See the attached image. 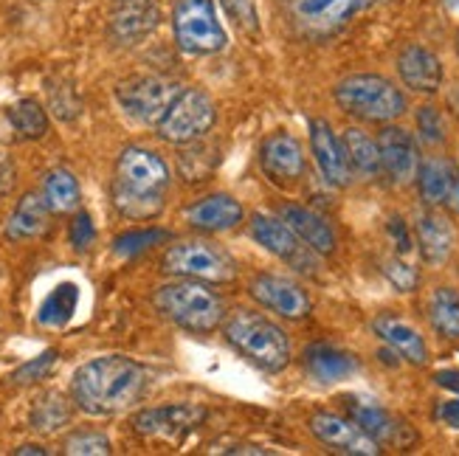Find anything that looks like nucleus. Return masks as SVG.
<instances>
[{"label": "nucleus", "instance_id": "38", "mask_svg": "<svg viewBox=\"0 0 459 456\" xmlns=\"http://www.w3.org/2000/svg\"><path fill=\"white\" fill-rule=\"evenodd\" d=\"M417 127H420L426 144H440L446 138V125L440 113H437V108H420V113H417Z\"/></svg>", "mask_w": 459, "mask_h": 456}, {"label": "nucleus", "instance_id": "33", "mask_svg": "<svg viewBox=\"0 0 459 456\" xmlns=\"http://www.w3.org/2000/svg\"><path fill=\"white\" fill-rule=\"evenodd\" d=\"M9 122L20 138H43L48 130V116L34 99H23L9 110Z\"/></svg>", "mask_w": 459, "mask_h": 456}, {"label": "nucleus", "instance_id": "30", "mask_svg": "<svg viewBox=\"0 0 459 456\" xmlns=\"http://www.w3.org/2000/svg\"><path fill=\"white\" fill-rule=\"evenodd\" d=\"M431 327L448 341L459 339V293L454 288H437L429 305Z\"/></svg>", "mask_w": 459, "mask_h": 456}, {"label": "nucleus", "instance_id": "28", "mask_svg": "<svg viewBox=\"0 0 459 456\" xmlns=\"http://www.w3.org/2000/svg\"><path fill=\"white\" fill-rule=\"evenodd\" d=\"M76 305H79V288L74 282H63L56 285L48 296L46 302L39 305L37 310V322L43 327H51V330H59L71 322V315L76 313Z\"/></svg>", "mask_w": 459, "mask_h": 456}, {"label": "nucleus", "instance_id": "25", "mask_svg": "<svg viewBox=\"0 0 459 456\" xmlns=\"http://www.w3.org/2000/svg\"><path fill=\"white\" fill-rule=\"evenodd\" d=\"M305 369L318 383H338L350 378L358 369V364L344 349H335L330 344H313L305 349Z\"/></svg>", "mask_w": 459, "mask_h": 456}, {"label": "nucleus", "instance_id": "45", "mask_svg": "<svg viewBox=\"0 0 459 456\" xmlns=\"http://www.w3.org/2000/svg\"><path fill=\"white\" fill-rule=\"evenodd\" d=\"M226 453H256V456H259V453H265V451H263V448H251V445H234V448H229Z\"/></svg>", "mask_w": 459, "mask_h": 456}, {"label": "nucleus", "instance_id": "9", "mask_svg": "<svg viewBox=\"0 0 459 456\" xmlns=\"http://www.w3.org/2000/svg\"><path fill=\"white\" fill-rule=\"evenodd\" d=\"M214 118H217V110H214L212 96L197 88H189V90H181V96L172 102L167 116L158 122V135L172 144H189L212 130Z\"/></svg>", "mask_w": 459, "mask_h": 456}, {"label": "nucleus", "instance_id": "6", "mask_svg": "<svg viewBox=\"0 0 459 456\" xmlns=\"http://www.w3.org/2000/svg\"><path fill=\"white\" fill-rule=\"evenodd\" d=\"M172 26L178 46L186 54H214L226 48V31L212 0H178Z\"/></svg>", "mask_w": 459, "mask_h": 456}, {"label": "nucleus", "instance_id": "44", "mask_svg": "<svg viewBox=\"0 0 459 456\" xmlns=\"http://www.w3.org/2000/svg\"><path fill=\"white\" fill-rule=\"evenodd\" d=\"M434 381H437V386H443V389L459 394V369H443V372H437Z\"/></svg>", "mask_w": 459, "mask_h": 456}, {"label": "nucleus", "instance_id": "41", "mask_svg": "<svg viewBox=\"0 0 459 456\" xmlns=\"http://www.w3.org/2000/svg\"><path fill=\"white\" fill-rule=\"evenodd\" d=\"M93 237H96V228L91 223V217L85 211H79L74 217V223H71V243L76 248H88L93 243Z\"/></svg>", "mask_w": 459, "mask_h": 456}, {"label": "nucleus", "instance_id": "29", "mask_svg": "<svg viewBox=\"0 0 459 456\" xmlns=\"http://www.w3.org/2000/svg\"><path fill=\"white\" fill-rule=\"evenodd\" d=\"M344 150H347V158H350V167L364 175V177H375L381 169V150H377V142L369 138L364 130H347L344 133Z\"/></svg>", "mask_w": 459, "mask_h": 456}, {"label": "nucleus", "instance_id": "37", "mask_svg": "<svg viewBox=\"0 0 459 456\" xmlns=\"http://www.w3.org/2000/svg\"><path fill=\"white\" fill-rule=\"evenodd\" d=\"M54 364H56V352L54 349H48V352H43L39 358H34V361H29V364H23L20 369H14V374H12V381L14 383H34V381H43L46 374L54 369Z\"/></svg>", "mask_w": 459, "mask_h": 456}, {"label": "nucleus", "instance_id": "31", "mask_svg": "<svg viewBox=\"0 0 459 456\" xmlns=\"http://www.w3.org/2000/svg\"><path fill=\"white\" fill-rule=\"evenodd\" d=\"M71 423V406L63 394L48 391L43 394L34 409H31V428L34 431H43V434H54L56 428H63Z\"/></svg>", "mask_w": 459, "mask_h": 456}, {"label": "nucleus", "instance_id": "8", "mask_svg": "<svg viewBox=\"0 0 459 456\" xmlns=\"http://www.w3.org/2000/svg\"><path fill=\"white\" fill-rule=\"evenodd\" d=\"M164 271L172 276H186V280H204V282H231L237 265L231 256L217 248L212 243H201V240H192V243H178L164 254Z\"/></svg>", "mask_w": 459, "mask_h": 456}, {"label": "nucleus", "instance_id": "15", "mask_svg": "<svg viewBox=\"0 0 459 456\" xmlns=\"http://www.w3.org/2000/svg\"><path fill=\"white\" fill-rule=\"evenodd\" d=\"M248 293L263 307L285 315V319H293V322L305 319V315L310 313L307 293L296 282L285 280V276H256V280L248 285Z\"/></svg>", "mask_w": 459, "mask_h": 456}, {"label": "nucleus", "instance_id": "10", "mask_svg": "<svg viewBox=\"0 0 459 456\" xmlns=\"http://www.w3.org/2000/svg\"><path fill=\"white\" fill-rule=\"evenodd\" d=\"M293 26L307 37H327L350 20L384 0H282Z\"/></svg>", "mask_w": 459, "mask_h": 456}, {"label": "nucleus", "instance_id": "40", "mask_svg": "<svg viewBox=\"0 0 459 456\" xmlns=\"http://www.w3.org/2000/svg\"><path fill=\"white\" fill-rule=\"evenodd\" d=\"M51 108L59 118H74L79 116V99L74 93L71 85H63V88H51Z\"/></svg>", "mask_w": 459, "mask_h": 456}, {"label": "nucleus", "instance_id": "1", "mask_svg": "<svg viewBox=\"0 0 459 456\" xmlns=\"http://www.w3.org/2000/svg\"><path fill=\"white\" fill-rule=\"evenodd\" d=\"M147 369L122 355H108V358L88 361L74 374V403L93 414V417H108L135 406L147 391Z\"/></svg>", "mask_w": 459, "mask_h": 456}, {"label": "nucleus", "instance_id": "27", "mask_svg": "<svg viewBox=\"0 0 459 456\" xmlns=\"http://www.w3.org/2000/svg\"><path fill=\"white\" fill-rule=\"evenodd\" d=\"M48 203L46 197L39 194H23V201L17 203L14 214L9 217L6 226V237L9 240H29V237H37L48 228Z\"/></svg>", "mask_w": 459, "mask_h": 456}, {"label": "nucleus", "instance_id": "22", "mask_svg": "<svg viewBox=\"0 0 459 456\" xmlns=\"http://www.w3.org/2000/svg\"><path fill=\"white\" fill-rule=\"evenodd\" d=\"M243 220V206L231 194H209L186 209V223L201 231H229Z\"/></svg>", "mask_w": 459, "mask_h": 456}, {"label": "nucleus", "instance_id": "24", "mask_svg": "<svg viewBox=\"0 0 459 456\" xmlns=\"http://www.w3.org/2000/svg\"><path fill=\"white\" fill-rule=\"evenodd\" d=\"M372 330H375L377 339L386 341L397 355H403L406 361H411V364H426L429 361V349H426L423 335L417 332L411 324L394 319V315H377Z\"/></svg>", "mask_w": 459, "mask_h": 456}, {"label": "nucleus", "instance_id": "16", "mask_svg": "<svg viewBox=\"0 0 459 456\" xmlns=\"http://www.w3.org/2000/svg\"><path fill=\"white\" fill-rule=\"evenodd\" d=\"M377 150H381V169L394 184H409L417 177L420 158H417L414 138L403 127H384L377 135Z\"/></svg>", "mask_w": 459, "mask_h": 456}, {"label": "nucleus", "instance_id": "14", "mask_svg": "<svg viewBox=\"0 0 459 456\" xmlns=\"http://www.w3.org/2000/svg\"><path fill=\"white\" fill-rule=\"evenodd\" d=\"M310 147H313L318 172H322L325 181L335 189H344L352 177V167H350L344 142H338V135L333 133V127L325 118H313L310 122Z\"/></svg>", "mask_w": 459, "mask_h": 456}, {"label": "nucleus", "instance_id": "32", "mask_svg": "<svg viewBox=\"0 0 459 456\" xmlns=\"http://www.w3.org/2000/svg\"><path fill=\"white\" fill-rule=\"evenodd\" d=\"M43 197L51 211H74L79 206V184L68 169H51L46 175Z\"/></svg>", "mask_w": 459, "mask_h": 456}, {"label": "nucleus", "instance_id": "18", "mask_svg": "<svg viewBox=\"0 0 459 456\" xmlns=\"http://www.w3.org/2000/svg\"><path fill=\"white\" fill-rule=\"evenodd\" d=\"M417 186L429 206H446L448 211H459V169L448 158H429L417 169Z\"/></svg>", "mask_w": 459, "mask_h": 456}, {"label": "nucleus", "instance_id": "13", "mask_svg": "<svg viewBox=\"0 0 459 456\" xmlns=\"http://www.w3.org/2000/svg\"><path fill=\"white\" fill-rule=\"evenodd\" d=\"M310 431L316 434L318 443H325L327 448H333L338 453H352V456H375V453H381L377 443L355 420L338 417V414H330V411L313 414V417H310Z\"/></svg>", "mask_w": 459, "mask_h": 456}, {"label": "nucleus", "instance_id": "23", "mask_svg": "<svg viewBox=\"0 0 459 456\" xmlns=\"http://www.w3.org/2000/svg\"><path fill=\"white\" fill-rule=\"evenodd\" d=\"M282 220L293 228V234L313 254H333L335 251V234L322 214H316L305 206H282Z\"/></svg>", "mask_w": 459, "mask_h": 456}, {"label": "nucleus", "instance_id": "35", "mask_svg": "<svg viewBox=\"0 0 459 456\" xmlns=\"http://www.w3.org/2000/svg\"><path fill=\"white\" fill-rule=\"evenodd\" d=\"M164 240H167V231H158V228H150V231H127L125 237H118V240H116V254L133 256V254H142V251L152 248L155 243H164Z\"/></svg>", "mask_w": 459, "mask_h": 456}, {"label": "nucleus", "instance_id": "36", "mask_svg": "<svg viewBox=\"0 0 459 456\" xmlns=\"http://www.w3.org/2000/svg\"><path fill=\"white\" fill-rule=\"evenodd\" d=\"M223 12L234 20V26L246 34H256L259 31V20H256V9L251 0H221Z\"/></svg>", "mask_w": 459, "mask_h": 456}, {"label": "nucleus", "instance_id": "5", "mask_svg": "<svg viewBox=\"0 0 459 456\" xmlns=\"http://www.w3.org/2000/svg\"><path fill=\"white\" fill-rule=\"evenodd\" d=\"M335 102L344 113L364 118V122H392L406 110V96L401 88L375 73H355L338 82Z\"/></svg>", "mask_w": 459, "mask_h": 456}, {"label": "nucleus", "instance_id": "17", "mask_svg": "<svg viewBox=\"0 0 459 456\" xmlns=\"http://www.w3.org/2000/svg\"><path fill=\"white\" fill-rule=\"evenodd\" d=\"M259 164L265 175L276 184H293L305 172V155L302 147L288 133H271L263 147H259Z\"/></svg>", "mask_w": 459, "mask_h": 456}, {"label": "nucleus", "instance_id": "47", "mask_svg": "<svg viewBox=\"0 0 459 456\" xmlns=\"http://www.w3.org/2000/svg\"><path fill=\"white\" fill-rule=\"evenodd\" d=\"M446 6H448L451 12H456V14H459V0H446Z\"/></svg>", "mask_w": 459, "mask_h": 456}, {"label": "nucleus", "instance_id": "21", "mask_svg": "<svg viewBox=\"0 0 459 456\" xmlns=\"http://www.w3.org/2000/svg\"><path fill=\"white\" fill-rule=\"evenodd\" d=\"M397 71H401L403 85L417 93H434L443 85V65L434 51L423 46H409L397 56Z\"/></svg>", "mask_w": 459, "mask_h": 456}, {"label": "nucleus", "instance_id": "2", "mask_svg": "<svg viewBox=\"0 0 459 456\" xmlns=\"http://www.w3.org/2000/svg\"><path fill=\"white\" fill-rule=\"evenodd\" d=\"M169 186V169L155 152L144 147H127L118 155L113 206L130 220H150L164 209V192Z\"/></svg>", "mask_w": 459, "mask_h": 456}, {"label": "nucleus", "instance_id": "42", "mask_svg": "<svg viewBox=\"0 0 459 456\" xmlns=\"http://www.w3.org/2000/svg\"><path fill=\"white\" fill-rule=\"evenodd\" d=\"M389 231H392L394 243H397V251H401V254H409L411 243H409V231H406V226H403L401 217H394V220L389 223Z\"/></svg>", "mask_w": 459, "mask_h": 456}, {"label": "nucleus", "instance_id": "19", "mask_svg": "<svg viewBox=\"0 0 459 456\" xmlns=\"http://www.w3.org/2000/svg\"><path fill=\"white\" fill-rule=\"evenodd\" d=\"M158 20H161V12H158L155 0H125V4L113 12L110 34L118 46H133L155 31Z\"/></svg>", "mask_w": 459, "mask_h": 456}, {"label": "nucleus", "instance_id": "34", "mask_svg": "<svg viewBox=\"0 0 459 456\" xmlns=\"http://www.w3.org/2000/svg\"><path fill=\"white\" fill-rule=\"evenodd\" d=\"M65 453L105 456V453H110V443H108L105 434H99V431H76L74 437H68V443H65Z\"/></svg>", "mask_w": 459, "mask_h": 456}, {"label": "nucleus", "instance_id": "7", "mask_svg": "<svg viewBox=\"0 0 459 456\" xmlns=\"http://www.w3.org/2000/svg\"><path fill=\"white\" fill-rule=\"evenodd\" d=\"M181 90L184 88L172 82V79L142 73V76H130L125 82H118L116 99H118V105L125 108V113L133 116L135 122L158 125L167 116V110L172 108L175 99L181 96Z\"/></svg>", "mask_w": 459, "mask_h": 456}, {"label": "nucleus", "instance_id": "3", "mask_svg": "<svg viewBox=\"0 0 459 456\" xmlns=\"http://www.w3.org/2000/svg\"><path fill=\"white\" fill-rule=\"evenodd\" d=\"M226 341L246 358L265 369V372H279L290 364V341L282 332V327L265 319L263 313L254 310H234L223 327Z\"/></svg>", "mask_w": 459, "mask_h": 456}, {"label": "nucleus", "instance_id": "39", "mask_svg": "<svg viewBox=\"0 0 459 456\" xmlns=\"http://www.w3.org/2000/svg\"><path fill=\"white\" fill-rule=\"evenodd\" d=\"M384 273H386V280H389L397 290H403V293L414 290V285H417V273H414V268H409V265L401 262V260H386V262H384Z\"/></svg>", "mask_w": 459, "mask_h": 456}, {"label": "nucleus", "instance_id": "43", "mask_svg": "<svg viewBox=\"0 0 459 456\" xmlns=\"http://www.w3.org/2000/svg\"><path fill=\"white\" fill-rule=\"evenodd\" d=\"M437 417H440L448 428H456L459 431V400H448L437 409Z\"/></svg>", "mask_w": 459, "mask_h": 456}, {"label": "nucleus", "instance_id": "20", "mask_svg": "<svg viewBox=\"0 0 459 456\" xmlns=\"http://www.w3.org/2000/svg\"><path fill=\"white\" fill-rule=\"evenodd\" d=\"M347 409H350V417L361 426L369 437L381 445V443H392V445H409L414 440V434L403 426L397 423L389 411H384L377 403H369V400H358V398H350L347 400Z\"/></svg>", "mask_w": 459, "mask_h": 456}, {"label": "nucleus", "instance_id": "11", "mask_svg": "<svg viewBox=\"0 0 459 456\" xmlns=\"http://www.w3.org/2000/svg\"><path fill=\"white\" fill-rule=\"evenodd\" d=\"M251 237L263 245L265 251H271L279 260L290 262L299 273H313L316 262H313V251L307 245H302V240L293 234V228L276 217L268 214H254L251 220Z\"/></svg>", "mask_w": 459, "mask_h": 456}, {"label": "nucleus", "instance_id": "4", "mask_svg": "<svg viewBox=\"0 0 459 456\" xmlns=\"http://www.w3.org/2000/svg\"><path fill=\"white\" fill-rule=\"evenodd\" d=\"M152 302L158 313L167 315L169 322H175L178 327H184L189 332H212L226 315L221 296L195 280L158 288Z\"/></svg>", "mask_w": 459, "mask_h": 456}, {"label": "nucleus", "instance_id": "26", "mask_svg": "<svg viewBox=\"0 0 459 456\" xmlns=\"http://www.w3.org/2000/svg\"><path fill=\"white\" fill-rule=\"evenodd\" d=\"M417 245H420L423 260L431 265H440L448 260L454 248V228L443 214L429 211L417 220Z\"/></svg>", "mask_w": 459, "mask_h": 456}, {"label": "nucleus", "instance_id": "12", "mask_svg": "<svg viewBox=\"0 0 459 456\" xmlns=\"http://www.w3.org/2000/svg\"><path fill=\"white\" fill-rule=\"evenodd\" d=\"M206 417V409L192 403H175L161 409H147L133 420L135 431L142 437H161V440H184L192 428H197Z\"/></svg>", "mask_w": 459, "mask_h": 456}, {"label": "nucleus", "instance_id": "46", "mask_svg": "<svg viewBox=\"0 0 459 456\" xmlns=\"http://www.w3.org/2000/svg\"><path fill=\"white\" fill-rule=\"evenodd\" d=\"M14 453H17V456H26V453H37V456H43L46 451L39 448V445H23V448H17Z\"/></svg>", "mask_w": 459, "mask_h": 456}]
</instances>
